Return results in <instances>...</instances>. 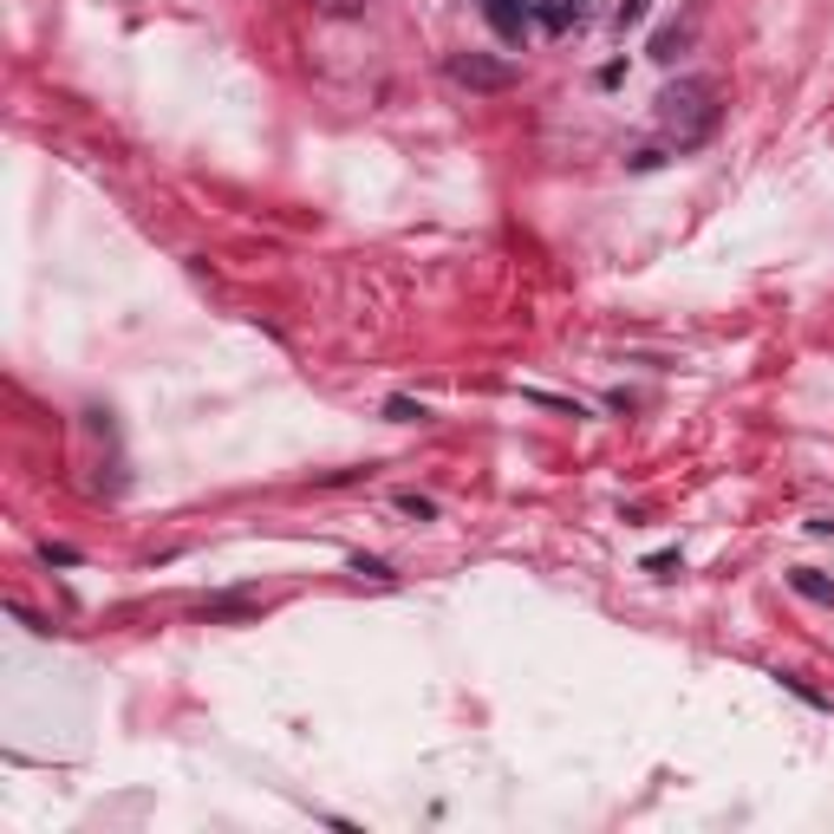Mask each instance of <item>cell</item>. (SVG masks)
I'll return each instance as SVG.
<instances>
[{
  "mask_svg": "<svg viewBox=\"0 0 834 834\" xmlns=\"http://www.w3.org/2000/svg\"><path fill=\"white\" fill-rule=\"evenodd\" d=\"M39 555H46V561H52V568H78V548H65V542H46V548H39Z\"/></svg>",
  "mask_w": 834,
  "mask_h": 834,
  "instance_id": "obj_13",
  "label": "cell"
},
{
  "mask_svg": "<svg viewBox=\"0 0 834 834\" xmlns=\"http://www.w3.org/2000/svg\"><path fill=\"white\" fill-rule=\"evenodd\" d=\"M267 600H254V594H215V600H202L196 607V620H254Z\"/></svg>",
  "mask_w": 834,
  "mask_h": 834,
  "instance_id": "obj_5",
  "label": "cell"
},
{
  "mask_svg": "<svg viewBox=\"0 0 834 834\" xmlns=\"http://www.w3.org/2000/svg\"><path fill=\"white\" fill-rule=\"evenodd\" d=\"M444 72H450L463 91H509V85L522 78V72H515L509 59H496V52H450Z\"/></svg>",
  "mask_w": 834,
  "mask_h": 834,
  "instance_id": "obj_2",
  "label": "cell"
},
{
  "mask_svg": "<svg viewBox=\"0 0 834 834\" xmlns=\"http://www.w3.org/2000/svg\"><path fill=\"white\" fill-rule=\"evenodd\" d=\"M789 587H796L802 600H816V607H834V581H829V574H816V568H796V574H789Z\"/></svg>",
  "mask_w": 834,
  "mask_h": 834,
  "instance_id": "obj_7",
  "label": "cell"
},
{
  "mask_svg": "<svg viewBox=\"0 0 834 834\" xmlns=\"http://www.w3.org/2000/svg\"><path fill=\"white\" fill-rule=\"evenodd\" d=\"M692 39H698V7H692L685 20H665V26H659V33L646 39V52H652L659 65H672V59H679V52H685Z\"/></svg>",
  "mask_w": 834,
  "mask_h": 834,
  "instance_id": "obj_4",
  "label": "cell"
},
{
  "mask_svg": "<svg viewBox=\"0 0 834 834\" xmlns=\"http://www.w3.org/2000/svg\"><path fill=\"white\" fill-rule=\"evenodd\" d=\"M639 20H646V0H626V7H620V33H626V26H639Z\"/></svg>",
  "mask_w": 834,
  "mask_h": 834,
  "instance_id": "obj_16",
  "label": "cell"
},
{
  "mask_svg": "<svg viewBox=\"0 0 834 834\" xmlns=\"http://www.w3.org/2000/svg\"><path fill=\"white\" fill-rule=\"evenodd\" d=\"M776 685H783V692H796V698H802V705H816V711L829 705V698H822V692H809V685H802L796 672H776Z\"/></svg>",
  "mask_w": 834,
  "mask_h": 834,
  "instance_id": "obj_12",
  "label": "cell"
},
{
  "mask_svg": "<svg viewBox=\"0 0 834 834\" xmlns=\"http://www.w3.org/2000/svg\"><path fill=\"white\" fill-rule=\"evenodd\" d=\"M522 398H528V404H548V411H561V418H587V411H581L574 398H555V391H535V385H528Z\"/></svg>",
  "mask_w": 834,
  "mask_h": 834,
  "instance_id": "obj_11",
  "label": "cell"
},
{
  "mask_svg": "<svg viewBox=\"0 0 834 834\" xmlns=\"http://www.w3.org/2000/svg\"><path fill=\"white\" fill-rule=\"evenodd\" d=\"M398 515H411V522H437V502L418 496V489H398Z\"/></svg>",
  "mask_w": 834,
  "mask_h": 834,
  "instance_id": "obj_8",
  "label": "cell"
},
{
  "mask_svg": "<svg viewBox=\"0 0 834 834\" xmlns=\"http://www.w3.org/2000/svg\"><path fill=\"white\" fill-rule=\"evenodd\" d=\"M346 568H352V574H359V581H378V587H391V581H398V574H391V568H385V561H378V555H352V561H346Z\"/></svg>",
  "mask_w": 834,
  "mask_h": 834,
  "instance_id": "obj_9",
  "label": "cell"
},
{
  "mask_svg": "<svg viewBox=\"0 0 834 834\" xmlns=\"http://www.w3.org/2000/svg\"><path fill=\"white\" fill-rule=\"evenodd\" d=\"M385 418H391V424H424L431 411H424L418 398H385Z\"/></svg>",
  "mask_w": 834,
  "mask_h": 834,
  "instance_id": "obj_10",
  "label": "cell"
},
{
  "mask_svg": "<svg viewBox=\"0 0 834 834\" xmlns=\"http://www.w3.org/2000/svg\"><path fill=\"white\" fill-rule=\"evenodd\" d=\"M483 20L496 26L502 46H528V33H535V7L528 0H483Z\"/></svg>",
  "mask_w": 834,
  "mask_h": 834,
  "instance_id": "obj_3",
  "label": "cell"
},
{
  "mask_svg": "<svg viewBox=\"0 0 834 834\" xmlns=\"http://www.w3.org/2000/svg\"><path fill=\"white\" fill-rule=\"evenodd\" d=\"M320 13H333V20H359L365 0H320Z\"/></svg>",
  "mask_w": 834,
  "mask_h": 834,
  "instance_id": "obj_15",
  "label": "cell"
},
{
  "mask_svg": "<svg viewBox=\"0 0 834 834\" xmlns=\"http://www.w3.org/2000/svg\"><path fill=\"white\" fill-rule=\"evenodd\" d=\"M718 78H705V72H685V78H672L665 91H659V130L679 144V150H692V144H705L711 130H718Z\"/></svg>",
  "mask_w": 834,
  "mask_h": 834,
  "instance_id": "obj_1",
  "label": "cell"
},
{
  "mask_svg": "<svg viewBox=\"0 0 834 834\" xmlns=\"http://www.w3.org/2000/svg\"><path fill=\"white\" fill-rule=\"evenodd\" d=\"M672 568H679V548H659V555H646V574H659V581H665Z\"/></svg>",
  "mask_w": 834,
  "mask_h": 834,
  "instance_id": "obj_14",
  "label": "cell"
},
{
  "mask_svg": "<svg viewBox=\"0 0 834 834\" xmlns=\"http://www.w3.org/2000/svg\"><path fill=\"white\" fill-rule=\"evenodd\" d=\"M528 7H535V26H548V33H574L587 20L581 0H528Z\"/></svg>",
  "mask_w": 834,
  "mask_h": 834,
  "instance_id": "obj_6",
  "label": "cell"
}]
</instances>
